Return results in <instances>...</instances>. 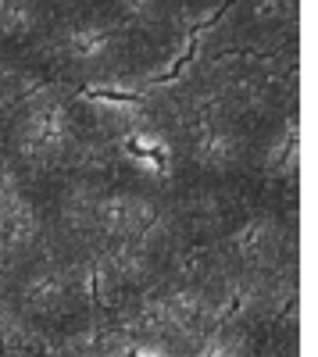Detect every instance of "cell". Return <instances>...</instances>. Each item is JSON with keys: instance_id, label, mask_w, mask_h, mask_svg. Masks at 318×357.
Segmentation results:
<instances>
[{"instance_id": "1", "label": "cell", "mask_w": 318, "mask_h": 357, "mask_svg": "<svg viewBox=\"0 0 318 357\" xmlns=\"http://www.w3.org/2000/svg\"><path fill=\"white\" fill-rule=\"evenodd\" d=\"M204 25H208V22H204ZM204 25H197V29H193V36H190V43H186V54H179V61L172 65V68H168L161 79H154V82H172V79H179V75H183V68L193 61V54H197V33H200Z\"/></svg>"}, {"instance_id": "2", "label": "cell", "mask_w": 318, "mask_h": 357, "mask_svg": "<svg viewBox=\"0 0 318 357\" xmlns=\"http://www.w3.org/2000/svg\"><path fill=\"white\" fill-rule=\"evenodd\" d=\"M82 97H100V100H119V104L139 100V93H114V89H82Z\"/></svg>"}]
</instances>
